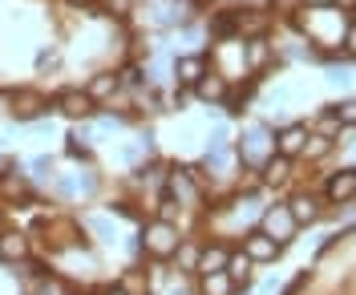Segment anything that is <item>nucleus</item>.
I'll list each match as a JSON object with an SVG mask.
<instances>
[{
    "mask_svg": "<svg viewBox=\"0 0 356 295\" xmlns=\"http://www.w3.org/2000/svg\"><path fill=\"white\" fill-rule=\"evenodd\" d=\"M4 106H8V101H4V97H0V110H4Z\"/></svg>",
    "mask_w": 356,
    "mask_h": 295,
    "instance_id": "obj_33",
    "label": "nucleus"
},
{
    "mask_svg": "<svg viewBox=\"0 0 356 295\" xmlns=\"http://www.w3.org/2000/svg\"><path fill=\"white\" fill-rule=\"evenodd\" d=\"M267 61H271V45H267L264 37H251V41H243V65L247 69H264Z\"/></svg>",
    "mask_w": 356,
    "mask_h": 295,
    "instance_id": "obj_18",
    "label": "nucleus"
},
{
    "mask_svg": "<svg viewBox=\"0 0 356 295\" xmlns=\"http://www.w3.org/2000/svg\"><path fill=\"white\" fill-rule=\"evenodd\" d=\"M288 178H291V162L275 154V158L264 166V182H267V186H284Z\"/></svg>",
    "mask_w": 356,
    "mask_h": 295,
    "instance_id": "obj_21",
    "label": "nucleus"
},
{
    "mask_svg": "<svg viewBox=\"0 0 356 295\" xmlns=\"http://www.w3.org/2000/svg\"><path fill=\"white\" fill-rule=\"evenodd\" d=\"M195 97L199 101H215V106L227 101V77L222 73H202V81L195 85Z\"/></svg>",
    "mask_w": 356,
    "mask_h": 295,
    "instance_id": "obj_13",
    "label": "nucleus"
},
{
    "mask_svg": "<svg viewBox=\"0 0 356 295\" xmlns=\"http://www.w3.org/2000/svg\"><path fill=\"white\" fill-rule=\"evenodd\" d=\"M300 0H275V8H296Z\"/></svg>",
    "mask_w": 356,
    "mask_h": 295,
    "instance_id": "obj_29",
    "label": "nucleus"
},
{
    "mask_svg": "<svg viewBox=\"0 0 356 295\" xmlns=\"http://www.w3.org/2000/svg\"><path fill=\"white\" fill-rule=\"evenodd\" d=\"M97 295H126V292H122V287L113 283V287H102V292H97Z\"/></svg>",
    "mask_w": 356,
    "mask_h": 295,
    "instance_id": "obj_28",
    "label": "nucleus"
},
{
    "mask_svg": "<svg viewBox=\"0 0 356 295\" xmlns=\"http://www.w3.org/2000/svg\"><path fill=\"white\" fill-rule=\"evenodd\" d=\"M118 90H122V77H118V73H93L89 85H86V93H89L93 106H97V101H110Z\"/></svg>",
    "mask_w": 356,
    "mask_h": 295,
    "instance_id": "obj_10",
    "label": "nucleus"
},
{
    "mask_svg": "<svg viewBox=\"0 0 356 295\" xmlns=\"http://www.w3.org/2000/svg\"><path fill=\"white\" fill-rule=\"evenodd\" d=\"M239 251H243L251 263H271V259H275L284 247H275L264 230H247V235H243V247H239Z\"/></svg>",
    "mask_w": 356,
    "mask_h": 295,
    "instance_id": "obj_6",
    "label": "nucleus"
},
{
    "mask_svg": "<svg viewBox=\"0 0 356 295\" xmlns=\"http://www.w3.org/2000/svg\"><path fill=\"white\" fill-rule=\"evenodd\" d=\"M8 106H13V117H21V121H29V117H37L41 110H49V101L37 97V93H17V97H8Z\"/></svg>",
    "mask_w": 356,
    "mask_h": 295,
    "instance_id": "obj_15",
    "label": "nucleus"
},
{
    "mask_svg": "<svg viewBox=\"0 0 356 295\" xmlns=\"http://www.w3.org/2000/svg\"><path fill=\"white\" fill-rule=\"evenodd\" d=\"M57 110L65 117H93V101L81 90H65V93H57Z\"/></svg>",
    "mask_w": 356,
    "mask_h": 295,
    "instance_id": "obj_8",
    "label": "nucleus"
},
{
    "mask_svg": "<svg viewBox=\"0 0 356 295\" xmlns=\"http://www.w3.org/2000/svg\"><path fill=\"white\" fill-rule=\"evenodd\" d=\"M275 243V247H284V243H291V235H296V223H291V214H288V203H280V206H267L264 210V227H259Z\"/></svg>",
    "mask_w": 356,
    "mask_h": 295,
    "instance_id": "obj_4",
    "label": "nucleus"
},
{
    "mask_svg": "<svg viewBox=\"0 0 356 295\" xmlns=\"http://www.w3.org/2000/svg\"><path fill=\"white\" fill-rule=\"evenodd\" d=\"M69 4H89V0H69Z\"/></svg>",
    "mask_w": 356,
    "mask_h": 295,
    "instance_id": "obj_32",
    "label": "nucleus"
},
{
    "mask_svg": "<svg viewBox=\"0 0 356 295\" xmlns=\"http://www.w3.org/2000/svg\"><path fill=\"white\" fill-rule=\"evenodd\" d=\"M227 255L231 251L222 247V243H207L199 255V275H215V271H227Z\"/></svg>",
    "mask_w": 356,
    "mask_h": 295,
    "instance_id": "obj_14",
    "label": "nucleus"
},
{
    "mask_svg": "<svg viewBox=\"0 0 356 295\" xmlns=\"http://www.w3.org/2000/svg\"><path fill=\"white\" fill-rule=\"evenodd\" d=\"M304 142H308V130L304 126H288V130L275 134V154L291 162L296 154H304Z\"/></svg>",
    "mask_w": 356,
    "mask_h": 295,
    "instance_id": "obj_7",
    "label": "nucleus"
},
{
    "mask_svg": "<svg viewBox=\"0 0 356 295\" xmlns=\"http://www.w3.org/2000/svg\"><path fill=\"white\" fill-rule=\"evenodd\" d=\"M275 158V142L267 134L264 126H251L243 137H239V162L243 166H267Z\"/></svg>",
    "mask_w": 356,
    "mask_h": 295,
    "instance_id": "obj_2",
    "label": "nucleus"
},
{
    "mask_svg": "<svg viewBox=\"0 0 356 295\" xmlns=\"http://www.w3.org/2000/svg\"><path fill=\"white\" fill-rule=\"evenodd\" d=\"M328 150H332V137H320V134H312L308 142H304V154H308V158H324Z\"/></svg>",
    "mask_w": 356,
    "mask_h": 295,
    "instance_id": "obj_23",
    "label": "nucleus"
},
{
    "mask_svg": "<svg viewBox=\"0 0 356 295\" xmlns=\"http://www.w3.org/2000/svg\"><path fill=\"white\" fill-rule=\"evenodd\" d=\"M336 117H340V126H356V101L340 106V110H336Z\"/></svg>",
    "mask_w": 356,
    "mask_h": 295,
    "instance_id": "obj_25",
    "label": "nucleus"
},
{
    "mask_svg": "<svg viewBox=\"0 0 356 295\" xmlns=\"http://www.w3.org/2000/svg\"><path fill=\"white\" fill-rule=\"evenodd\" d=\"M340 4H344V8H353V4H356V0H340Z\"/></svg>",
    "mask_w": 356,
    "mask_h": 295,
    "instance_id": "obj_31",
    "label": "nucleus"
},
{
    "mask_svg": "<svg viewBox=\"0 0 356 295\" xmlns=\"http://www.w3.org/2000/svg\"><path fill=\"white\" fill-rule=\"evenodd\" d=\"M239 287L231 283L227 271H215V275H199V295H235Z\"/></svg>",
    "mask_w": 356,
    "mask_h": 295,
    "instance_id": "obj_17",
    "label": "nucleus"
},
{
    "mask_svg": "<svg viewBox=\"0 0 356 295\" xmlns=\"http://www.w3.org/2000/svg\"><path fill=\"white\" fill-rule=\"evenodd\" d=\"M33 255V243H29V235L24 230H0V263H8V267H17Z\"/></svg>",
    "mask_w": 356,
    "mask_h": 295,
    "instance_id": "obj_5",
    "label": "nucleus"
},
{
    "mask_svg": "<svg viewBox=\"0 0 356 295\" xmlns=\"http://www.w3.org/2000/svg\"><path fill=\"white\" fill-rule=\"evenodd\" d=\"M251 267H255V263L247 259L243 251H231V255H227V275H231V283H235V287L251 279Z\"/></svg>",
    "mask_w": 356,
    "mask_h": 295,
    "instance_id": "obj_19",
    "label": "nucleus"
},
{
    "mask_svg": "<svg viewBox=\"0 0 356 295\" xmlns=\"http://www.w3.org/2000/svg\"><path fill=\"white\" fill-rule=\"evenodd\" d=\"M202 73H207V57H178L175 61V77H178V85H199L202 81Z\"/></svg>",
    "mask_w": 356,
    "mask_h": 295,
    "instance_id": "obj_12",
    "label": "nucleus"
},
{
    "mask_svg": "<svg viewBox=\"0 0 356 295\" xmlns=\"http://www.w3.org/2000/svg\"><path fill=\"white\" fill-rule=\"evenodd\" d=\"M166 190H170V199L178 206H199L202 203L199 170H175V174H166Z\"/></svg>",
    "mask_w": 356,
    "mask_h": 295,
    "instance_id": "obj_3",
    "label": "nucleus"
},
{
    "mask_svg": "<svg viewBox=\"0 0 356 295\" xmlns=\"http://www.w3.org/2000/svg\"><path fill=\"white\" fill-rule=\"evenodd\" d=\"M304 4H312V8H324V4H332V0H304Z\"/></svg>",
    "mask_w": 356,
    "mask_h": 295,
    "instance_id": "obj_30",
    "label": "nucleus"
},
{
    "mask_svg": "<svg viewBox=\"0 0 356 295\" xmlns=\"http://www.w3.org/2000/svg\"><path fill=\"white\" fill-rule=\"evenodd\" d=\"M106 4H110L113 17H130L134 12V0H106Z\"/></svg>",
    "mask_w": 356,
    "mask_h": 295,
    "instance_id": "obj_26",
    "label": "nucleus"
},
{
    "mask_svg": "<svg viewBox=\"0 0 356 295\" xmlns=\"http://www.w3.org/2000/svg\"><path fill=\"white\" fill-rule=\"evenodd\" d=\"M118 287H122L126 295H150V279L130 267V271H122V283H118Z\"/></svg>",
    "mask_w": 356,
    "mask_h": 295,
    "instance_id": "obj_22",
    "label": "nucleus"
},
{
    "mask_svg": "<svg viewBox=\"0 0 356 295\" xmlns=\"http://www.w3.org/2000/svg\"><path fill=\"white\" fill-rule=\"evenodd\" d=\"M178 243H182V230L175 223H162V219H150L146 227H142V251L158 259V263H166V259H175Z\"/></svg>",
    "mask_w": 356,
    "mask_h": 295,
    "instance_id": "obj_1",
    "label": "nucleus"
},
{
    "mask_svg": "<svg viewBox=\"0 0 356 295\" xmlns=\"http://www.w3.org/2000/svg\"><path fill=\"white\" fill-rule=\"evenodd\" d=\"M178 210H182V206H178L175 199H162V203H158V214H154V219H162V223H175V227H178Z\"/></svg>",
    "mask_w": 356,
    "mask_h": 295,
    "instance_id": "obj_24",
    "label": "nucleus"
},
{
    "mask_svg": "<svg viewBox=\"0 0 356 295\" xmlns=\"http://www.w3.org/2000/svg\"><path fill=\"white\" fill-rule=\"evenodd\" d=\"M288 214L296 227H312L316 219H320V203H316V194H296L288 203Z\"/></svg>",
    "mask_w": 356,
    "mask_h": 295,
    "instance_id": "obj_9",
    "label": "nucleus"
},
{
    "mask_svg": "<svg viewBox=\"0 0 356 295\" xmlns=\"http://www.w3.org/2000/svg\"><path fill=\"white\" fill-rule=\"evenodd\" d=\"M344 49H348V57H356V24L344 33Z\"/></svg>",
    "mask_w": 356,
    "mask_h": 295,
    "instance_id": "obj_27",
    "label": "nucleus"
},
{
    "mask_svg": "<svg viewBox=\"0 0 356 295\" xmlns=\"http://www.w3.org/2000/svg\"><path fill=\"white\" fill-rule=\"evenodd\" d=\"M324 190H328L332 203H348V199H356V170H336Z\"/></svg>",
    "mask_w": 356,
    "mask_h": 295,
    "instance_id": "obj_11",
    "label": "nucleus"
},
{
    "mask_svg": "<svg viewBox=\"0 0 356 295\" xmlns=\"http://www.w3.org/2000/svg\"><path fill=\"white\" fill-rule=\"evenodd\" d=\"M199 255H202V243H195V239H182L175 251L178 259V271L182 275H199Z\"/></svg>",
    "mask_w": 356,
    "mask_h": 295,
    "instance_id": "obj_16",
    "label": "nucleus"
},
{
    "mask_svg": "<svg viewBox=\"0 0 356 295\" xmlns=\"http://www.w3.org/2000/svg\"><path fill=\"white\" fill-rule=\"evenodd\" d=\"M29 295H69V283L61 275H41L29 283Z\"/></svg>",
    "mask_w": 356,
    "mask_h": 295,
    "instance_id": "obj_20",
    "label": "nucleus"
}]
</instances>
